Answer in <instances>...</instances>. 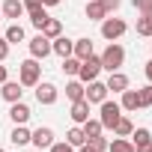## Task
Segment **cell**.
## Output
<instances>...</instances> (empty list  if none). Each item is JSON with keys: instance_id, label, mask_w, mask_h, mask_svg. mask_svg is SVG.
Returning <instances> with one entry per match:
<instances>
[{"instance_id": "cell-1", "label": "cell", "mask_w": 152, "mask_h": 152, "mask_svg": "<svg viewBox=\"0 0 152 152\" xmlns=\"http://www.w3.org/2000/svg\"><path fill=\"white\" fill-rule=\"evenodd\" d=\"M39 75H42V66H39L36 57H30V60H24L18 66V84L21 87H36L39 84Z\"/></svg>"}, {"instance_id": "cell-44", "label": "cell", "mask_w": 152, "mask_h": 152, "mask_svg": "<svg viewBox=\"0 0 152 152\" xmlns=\"http://www.w3.org/2000/svg\"><path fill=\"white\" fill-rule=\"evenodd\" d=\"M149 48H152V42H149Z\"/></svg>"}, {"instance_id": "cell-8", "label": "cell", "mask_w": 152, "mask_h": 152, "mask_svg": "<svg viewBox=\"0 0 152 152\" xmlns=\"http://www.w3.org/2000/svg\"><path fill=\"white\" fill-rule=\"evenodd\" d=\"M36 102L39 104H54L57 102V87L51 81H39L36 84Z\"/></svg>"}, {"instance_id": "cell-28", "label": "cell", "mask_w": 152, "mask_h": 152, "mask_svg": "<svg viewBox=\"0 0 152 152\" xmlns=\"http://www.w3.org/2000/svg\"><path fill=\"white\" fill-rule=\"evenodd\" d=\"M3 39H6L9 45H12V42H24V27H21V24H9V30H6Z\"/></svg>"}, {"instance_id": "cell-15", "label": "cell", "mask_w": 152, "mask_h": 152, "mask_svg": "<svg viewBox=\"0 0 152 152\" xmlns=\"http://www.w3.org/2000/svg\"><path fill=\"white\" fill-rule=\"evenodd\" d=\"M72 57H78V60H87V57H93V39H75Z\"/></svg>"}, {"instance_id": "cell-7", "label": "cell", "mask_w": 152, "mask_h": 152, "mask_svg": "<svg viewBox=\"0 0 152 152\" xmlns=\"http://www.w3.org/2000/svg\"><path fill=\"white\" fill-rule=\"evenodd\" d=\"M48 54H51V39H48V36H42V33H39V36H33V39H30V57L45 60Z\"/></svg>"}, {"instance_id": "cell-36", "label": "cell", "mask_w": 152, "mask_h": 152, "mask_svg": "<svg viewBox=\"0 0 152 152\" xmlns=\"http://www.w3.org/2000/svg\"><path fill=\"white\" fill-rule=\"evenodd\" d=\"M6 57H9V42H6L3 36H0V63H3Z\"/></svg>"}, {"instance_id": "cell-22", "label": "cell", "mask_w": 152, "mask_h": 152, "mask_svg": "<svg viewBox=\"0 0 152 152\" xmlns=\"http://www.w3.org/2000/svg\"><path fill=\"white\" fill-rule=\"evenodd\" d=\"M39 33H42V36H48V39H57V36H63V24H60L57 18H48V21H45V27H42Z\"/></svg>"}, {"instance_id": "cell-32", "label": "cell", "mask_w": 152, "mask_h": 152, "mask_svg": "<svg viewBox=\"0 0 152 152\" xmlns=\"http://www.w3.org/2000/svg\"><path fill=\"white\" fill-rule=\"evenodd\" d=\"M87 146H90L93 152H104V149H107V140L99 134V137H90V140H87Z\"/></svg>"}, {"instance_id": "cell-12", "label": "cell", "mask_w": 152, "mask_h": 152, "mask_svg": "<svg viewBox=\"0 0 152 152\" xmlns=\"http://www.w3.org/2000/svg\"><path fill=\"white\" fill-rule=\"evenodd\" d=\"M78 125H84L87 119H90V102L87 99H78V102H72V113H69Z\"/></svg>"}, {"instance_id": "cell-23", "label": "cell", "mask_w": 152, "mask_h": 152, "mask_svg": "<svg viewBox=\"0 0 152 152\" xmlns=\"http://www.w3.org/2000/svg\"><path fill=\"white\" fill-rule=\"evenodd\" d=\"M84 90H87V87H84L81 81H69V84H66V99H69V102H78V99H84Z\"/></svg>"}, {"instance_id": "cell-2", "label": "cell", "mask_w": 152, "mask_h": 152, "mask_svg": "<svg viewBox=\"0 0 152 152\" xmlns=\"http://www.w3.org/2000/svg\"><path fill=\"white\" fill-rule=\"evenodd\" d=\"M99 60H102V69H107V72H119V66L125 63V48L116 45V42H110Z\"/></svg>"}, {"instance_id": "cell-38", "label": "cell", "mask_w": 152, "mask_h": 152, "mask_svg": "<svg viewBox=\"0 0 152 152\" xmlns=\"http://www.w3.org/2000/svg\"><path fill=\"white\" fill-rule=\"evenodd\" d=\"M143 72H146V81H149V84H152V60H149V63H146V66H143Z\"/></svg>"}, {"instance_id": "cell-25", "label": "cell", "mask_w": 152, "mask_h": 152, "mask_svg": "<svg viewBox=\"0 0 152 152\" xmlns=\"http://www.w3.org/2000/svg\"><path fill=\"white\" fill-rule=\"evenodd\" d=\"M131 131H134V122L128 116H119V122L113 125V134L116 137H131Z\"/></svg>"}, {"instance_id": "cell-43", "label": "cell", "mask_w": 152, "mask_h": 152, "mask_svg": "<svg viewBox=\"0 0 152 152\" xmlns=\"http://www.w3.org/2000/svg\"><path fill=\"white\" fill-rule=\"evenodd\" d=\"M0 152H6V149H0Z\"/></svg>"}, {"instance_id": "cell-14", "label": "cell", "mask_w": 152, "mask_h": 152, "mask_svg": "<svg viewBox=\"0 0 152 152\" xmlns=\"http://www.w3.org/2000/svg\"><path fill=\"white\" fill-rule=\"evenodd\" d=\"M9 119H12L15 125H27V119H30V107H27L24 102H12V107H9Z\"/></svg>"}, {"instance_id": "cell-4", "label": "cell", "mask_w": 152, "mask_h": 152, "mask_svg": "<svg viewBox=\"0 0 152 152\" xmlns=\"http://www.w3.org/2000/svg\"><path fill=\"white\" fill-rule=\"evenodd\" d=\"M99 72H102V60L93 54V57L81 60V69H78V81H81V84H90V81H96V78H99Z\"/></svg>"}, {"instance_id": "cell-13", "label": "cell", "mask_w": 152, "mask_h": 152, "mask_svg": "<svg viewBox=\"0 0 152 152\" xmlns=\"http://www.w3.org/2000/svg\"><path fill=\"white\" fill-rule=\"evenodd\" d=\"M72 48H75V42H72V39H66V36L51 39V54H57L60 60H63V57H72Z\"/></svg>"}, {"instance_id": "cell-34", "label": "cell", "mask_w": 152, "mask_h": 152, "mask_svg": "<svg viewBox=\"0 0 152 152\" xmlns=\"http://www.w3.org/2000/svg\"><path fill=\"white\" fill-rule=\"evenodd\" d=\"M99 3H102V6H104V12L110 15V12H116V9H119V3H122V0H99Z\"/></svg>"}, {"instance_id": "cell-35", "label": "cell", "mask_w": 152, "mask_h": 152, "mask_svg": "<svg viewBox=\"0 0 152 152\" xmlns=\"http://www.w3.org/2000/svg\"><path fill=\"white\" fill-rule=\"evenodd\" d=\"M51 152H75L72 143H51Z\"/></svg>"}, {"instance_id": "cell-17", "label": "cell", "mask_w": 152, "mask_h": 152, "mask_svg": "<svg viewBox=\"0 0 152 152\" xmlns=\"http://www.w3.org/2000/svg\"><path fill=\"white\" fill-rule=\"evenodd\" d=\"M119 107H122V110H137V107H140V96H137V90H122V102H119Z\"/></svg>"}, {"instance_id": "cell-37", "label": "cell", "mask_w": 152, "mask_h": 152, "mask_svg": "<svg viewBox=\"0 0 152 152\" xmlns=\"http://www.w3.org/2000/svg\"><path fill=\"white\" fill-rule=\"evenodd\" d=\"M21 3H24V9L30 12V9H36V6H42V0H21Z\"/></svg>"}, {"instance_id": "cell-6", "label": "cell", "mask_w": 152, "mask_h": 152, "mask_svg": "<svg viewBox=\"0 0 152 152\" xmlns=\"http://www.w3.org/2000/svg\"><path fill=\"white\" fill-rule=\"evenodd\" d=\"M107 93H110V90H107V84H102V81L96 78V81H90V84H87V90H84V99H87L90 104H102V102L107 99Z\"/></svg>"}, {"instance_id": "cell-26", "label": "cell", "mask_w": 152, "mask_h": 152, "mask_svg": "<svg viewBox=\"0 0 152 152\" xmlns=\"http://www.w3.org/2000/svg\"><path fill=\"white\" fill-rule=\"evenodd\" d=\"M110 152H134V143L128 137H113V143H107Z\"/></svg>"}, {"instance_id": "cell-29", "label": "cell", "mask_w": 152, "mask_h": 152, "mask_svg": "<svg viewBox=\"0 0 152 152\" xmlns=\"http://www.w3.org/2000/svg\"><path fill=\"white\" fill-rule=\"evenodd\" d=\"M81 128H84V134H87V140H90V137H99V134H102V131H104V128H102V122H99V119H87V122H84V125H81Z\"/></svg>"}, {"instance_id": "cell-27", "label": "cell", "mask_w": 152, "mask_h": 152, "mask_svg": "<svg viewBox=\"0 0 152 152\" xmlns=\"http://www.w3.org/2000/svg\"><path fill=\"white\" fill-rule=\"evenodd\" d=\"M137 36H149L152 39V12L137 18Z\"/></svg>"}, {"instance_id": "cell-30", "label": "cell", "mask_w": 152, "mask_h": 152, "mask_svg": "<svg viewBox=\"0 0 152 152\" xmlns=\"http://www.w3.org/2000/svg\"><path fill=\"white\" fill-rule=\"evenodd\" d=\"M78 69H81V60H78V57H63V72H66V75L78 78Z\"/></svg>"}, {"instance_id": "cell-18", "label": "cell", "mask_w": 152, "mask_h": 152, "mask_svg": "<svg viewBox=\"0 0 152 152\" xmlns=\"http://www.w3.org/2000/svg\"><path fill=\"white\" fill-rule=\"evenodd\" d=\"M9 140H12V146H27L30 143V128L27 125H15L12 134H9Z\"/></svg>"}, {"instance_id": "cell-10", "label": "cell", "mask_w": 152, "mask_h": 152, "mask_svg": "<svg viewBox=\"0 0 152 152\" xmlns=\"http://www.w3.org/2000/svg\"><path fill=\"white\" fill-rule=\"evenodd\" d=\"M131 143H134V152H152V134H149V128H134L131 131Z\"/></svg>"}, {"instance_id": "cell-16", "label": "cell", "mask_w": 152, "mask_h": 152, "mask_svg": "<svg viewBox=\"0 0 152 152\" xmlns=\"http://www.w3.org/2000/svg\"><path fill=\"white\" fill-rule=\"evenodd\" d=\"M0 12H3V18H21L24 15V3L21 0H6V3L0 6Z\"/></svg>"}, {"instance_id": "cell-3", "label": "cell", "mask_w": 152, "mask_h": 152, "mask_svg": "<svg viewBox=\"0 0 152 152\" xmlns=\"http://www.w3.org/2000/svg\"><path fill=\"white\" fill-rule=\"evenodd\" d=\"M99 107H102V110H99V122H102V128H113V125L119 122V116H122V107H119L116 102H107V99H104Z\"/></svg>"}, {"instance_id": "cell-19", "label": "cell", "mask_w": 152, "mask_h": 152, "mask_svg": "<svg viewBox=\"0 0 152 152\" xmlns=\"http://www.w3.org/2000/svg\"><path fill=\"white\" fill-rule=\"evenodd\" d=\"M107 90H113V93L128 90V78H125L122 72H110V78H107Z\"/></svg>"}, {"instance_id": "cell-39", "label": "cell", "mask_w": 152, "mask_h": 152, "mask_svg": "<svg viewBox=\"0 0 152 152\" xmlns=\"http://www.w3.org/2000/svg\"><path fill=\"white\" fill-rule=\"evenodd\" d=\"M6 81V66H0V84Z\"/></svg>"}, {"instance_id": "cell-33", "label": "cell", "mask_w": 152, "mask_h": 152, "mask_svg": "<svg viewBox=\"0 0 152 152\" xmlns=\"http://www.w3.org/2000/svg\"><path fill=\"white\" fill-rule=\"evenodd\" d=\"M134 9H137L140 15H149V12H152V0H134Z\"/></svg>"}, {"instance_id": "cell-20", "label": "cell", "mask_w": 152, "mask_h": 152, "mask_svg": "<svg viewBox=\"0 0 152 152\" xmlns=\"http://www.w3.org/2000/svg\"><path fill=\"white\" fill-rule=\"evenodd\" d=\"M87 18L90 21H104L107 18V12H104V6L99 0H87Z\"/></svg>"}, {"instance_id": "cell-41", "label": "cell", "mask_w": 152, "mask_h": 152, "mask_svg": "<svg viewBox=\"0 0 152 152\" xmlns=\"http://www.w3.org/2000/svg\"><path fill=\"white\" fill-rule=\"evenodd\" d=\"M81 152H93V149H90V146H87V143H84V146H81Z\"/></svg>"}, {"instance_id": "cell-31", "label": "cell", "mask_w": 152, "mask_h": 152, "mask_svg": "<svg viewBox=\"0 0 152 152\" xmlns=\"http://www.w3.org/2000/svg\"><path fill=\"white\" fill-rule=\"evenodd\" d=\"M140 96V107H152V84H146L143 90H137Z\"/></svg>"}, {"instance_id": "cell-11", "label": "cell", "mask_w": 152, "mask_h": 152, "mask_svg": "<svg viewBox=\"0 0 152 152\" xmlns=\"http://www.w3.org/2000/svg\"><path fill=\"white\" fill-rule=\"evenodd\" d=\"M0 96H3V99L12 104V102H21L24 90H21V84H18V81H3V84H0Z\"/></svg>"}, {"instance_id": "cell-24", "label": "cell", "mask_w": 152, "mask_h": 152, "mask_svg": "<svg viewBox=\"0 0 152 152\" xmlns=\"http://www.w3.org/2000/svg\"><path fill=\"white\" fill-rule=\"evenodd\" d=\"M51 15L45 12V6H36V9H30V24L36 27V30H42L45 27V21H48Z\"/></svg>"}, {"instance_id": "cell-5", "label": "cell", "mask_w": 152, "mask_h": 152, "mask_svg": "<svg viewBox=\"0 0 152 152\" xmlns=\"http://www.w3.org/2000/svg\"><path fill=\"white\" fill-rule=\"evenodd\" d=\"M125 30H128V24H125L122 18H104V21H102V36H104L107 42H116Z\"/></svg>"}, {"instance_id": "cell-9", "label": "cell", "mask_w": 152, "mask_h": 152, "mask_svg": "<svg viewBox=\"0 0 152 152\" xmlns=\"http://www.w3.org/2000/svg\"><path fill=\"white\" fill-rule=\"evenodd\" d=\"M30 143L39 146V149H51V143H54V131H51L48 125H39L36 131H30Z\"/></svg>"}, {"instance_id": "cell-42", "label": "cell", "mask_w": 152, "mask_h": 152, "mask_svg": "<svg viewBox=\"0 0 152 152\" xmlns=\"http://www.w3.org/2000/svg\"><path fill=\"white\" fill-rule=\"evenodd\" d=\"M0 18H3V12H0Z\"/></svg>"}, {"instance_id": "cell-21", "label": "cell", "mask_w": 152, "mask_h": 152, "mask_svg": "<svg viewBox=\"0 0 152 152\" xmlns=\"http://www.w3.org/2000/svg\"><path fill=\"white\" fill-rule=\"evenodd\" d=\"M66 143H72L75 149H81V146L87 143V134H84V128H81V125H75V128H69V134H66Z\"/></svg>"}, {"instance_id": "cell-40", "label": "cell", "mask_w": 152, "mask_h": 152, "mask_svg": "<svg viewBox=\"0 0 152 152\" xmlns=\"http://www.w3.org/2000/svg\"><path fill=\"white\" fill-rule=\"evenodd\" d=\"M60 0H42V6H57Z\"/></svg>"}]
</instances>
